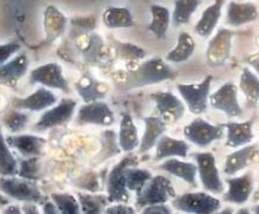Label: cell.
I'll use <instances>...</instances> for the list:
<instances>
[{"mask_svg": "<svg viewBox=\"0 0 259 214\" xmlns=\"http://www.w3.org/2000/svg\"><path fill=\"white\" fill-rule=\"evenodd\" d=\"M190 150V145L185 140H177L163 134L156 143V152L154 160L163 161L169 157H186Z\"/></svg>", "mask_w": 259, "mask_h": 214, "instance_id": "cell-22", "label": "cell"}, {"mask_svg": "<svg viewBox=\"0 0 259 214\" xmlns=\"http://www.w3.org/2000/svg\"><path fill=\"white\" fill-rule=\"evenodd\" d=\"M248 65H250L251 68L253 69V71L259 76V54L251 56V57L248 58Z\"/></svg>", "mask_w": 259, "mask_h": 214, "instance_id": "cell-47", "label": "cell"}, {"mask_svg": "<svg viewBox=\"0 0 259 214\" xmlns=\"http://www.w3.org/2000/svg\"><path fill=\"white\" fill-rule=\"evenodd\" d=\"M76 122L78 124H95L110 127L115 123V115L111 108L103 101L89 102L80 105Z\"/></svg>", "mask_w": 259, "mask_h": 214, "instance_id": "cell-14", "label": "cell"}, {"mask_svg": "<svg viewBox=\"0 0 259 214\" xmlns=\"http://www.w3.org/2000/svg\"><path fill=\"white\" fill-rule=\"evenodd\" d=\"M6 212H17V213H20V209H19V208H13V207H10L9 209H6Z\"/></svg>", "mask_w": 259, "mask_h": 214, "instance_id": "cell-49", "label": "cell"}, {"mask_svg": "<svg viewBox=\"0 0 259 214\" xmlns=\"http://www.w3.org/2000/svg\"><path fill=\"white\" fill-rule=\"evenodd\" d=\"M224 0H214L211 5L207 6L202 12L200 19L195 25V33L200 37L208 38L214 32L220 18H222Z\"/></svg>", "mask_w": 259, "mask_h": 214, "instance_id": "cell-24", "label": "cell"}, {"mask_svg": "<svg viewBox=\"0 0 259 214\" xmlns=\"http://www.w3.org/2000/svg\"><path fill=\"white\" fill-rule=\"evenodd\" d=\"M29 69V58L26 54L16 56L11 61L0 64V85L15 88L19 79Z\"/></svg>", "mask_w": 259, "mask_h": 214, "instance_id": "cell-20", "label": "cell"}, {"mask_svg": "<svg viewBox=\"0 0 259 214\" xmlns=\"http://www.w3.org/2000/svg\"><path fill=\"white\" fill-rule=\"evenodd\" d=\"M257 154V146L251 145V143L250 145L236 148L234 152L226 156L225 163H224V173L227 177H233V175L238 174L239 172L244 170L245 168L248 167V164L254 160Z\"/></svg>", "mask_w": 259, "mask_h": 214, "instance_id": "cell-19", "label": "cell"}, {"mask_svg": "<svg viewBox=\"0 0 259 214\" xmlns=\"http://www.w3.org/2000/svg\"><path fill=\"white\" fill-rule=\"evenodd\" d=\"M51 200L57 206L59 213L75 214L80 212L79 201L68 193H52Z\"/></svg>", "mask_w": 259, "mask_h": 214, "instance_id": "cell-40", "label": "cell"}, {"mask_svg": "<svg viewBox=\"0 0 259 214\" xmlns=\"http://www.w3.org/2000/svg\"><path fill=\"white\" fill-rule=\"evenodd\" d=\"M0 192L18 201L44 203L45 198L33 180L16 177L0 178Z\"/></svg>", "mask_w": 259, "mask_h": 214, "instance_id": "cell-6", "label": "cell"}, {"mask_svg": "<svg viewBox=\"0 0 259 214\" xmlns=\"http://www.w3.org/2000/svg\"><path fill=\"white\" fill-rule=\"evenodd\" d=\"M226 131L225 145L230 148H239V147L250 145L253 141V122H226L222 124Z\"/></svg>", "mask_w": 259, "mask_h": 214, "instance_id": "cell-18", "label": "cell"}, {"mask_svg": "<svg viewBox=\"0 0 259 214\" xmlns=\"http://www.w3.org/2000/svg\"><path fill=\"white\" fill-rule=\"evenodd\" d=\"M252 210H253V212H254V213H257V214H259V205H257V206H255V207H254V208H253V209H252Z\"/></svg>", "mask_w": 259, "mask_h": 214, "instance_id": "cell-50", "label": "cell"}, {"mask_svg": "<svg viewBox=\"0 0 259 214\" xmlns=\"http://www.w3.org/2000/svg\"><path fill=\"white\" fill-rule=\"evenodd\" d=\"M102 37L97 33L87 34V44L82 49L84 62L93 66H99L106 57V45Z\"/></svg>", "mask_w": 259, "mask_h": 214, "instance_id": "cell-32", "label": "cell"}, {"mask_svg": "<svg viewBox=\"0 0 259 214\" xmlns=\"http://www.w3.org/2000/svg\"><path fill=\"white\" fill-rule=\"evenodd\" d=\"M150 98L156 105L159 117L167 125L179 122L186 111L184 102L170 91H157L150 95Z\"/></svg>", "mask_w": 259, "mask_h": 214, "instance_id": "cell-10", "label": "cell"}, {"mask_svg": "<svg viewBox=\"0 0 259 214\" xmlns=\"http://www.w3.org/2000/svg\"><path fill=\"white\" fill-rule=\"evenodd\" d=\"M138 156L131 155L125 156L120 162L115 164L107 178V193L110 203L124 202L127 203L131 199V193L127 188L125 182V170L128 167L138 164Z\"/></svg>", "mask_w": 259, "mask_h": 214, "instance_id": "cell-3", "label": "cell"}, {"mask_svg": "<svg viewBox=\"0 0 259 214\" xmlns=\"http://www.w3.org/2000/svg\"><path fill=\"white\" fill-rule=\"evenodd\" d=\"M43 212L44 213H59L57 206L54 201H45L43 203Z\"/></svg>", "mask_w": 259, "mask_h": 214, "instance_id": "cell-48", "label": "cell"}, {"mask_svg": "<svg viewBox=\"0 0 259 214\" xmlns=\"http://www.w3.org/2000/svg\"><path fill=\"white\" fill-rule=\"evenodd\" d=\"M239 89L244 94L248 107H255L259 102V76L250 68H244L239 79Z\"/></svg>", "mask_w": 259, "mask_h": 214, "instance_id": "cell-34", "label": "cell"}, {"mask_svg": "<svg viewBox=\"0 0 259 214\" xmlns=\"http://www.w3.org/2000/svg\"><path fill=\"white\" fill-rule=\"evenodd\" d=\"M77 102L72 98H62L61 102L52 105L41 115L39 121L34 124L38 132L48 131L50 128L59 127L69 122L75 115Z\"/></svg>", "mask_w": 259, "mask_h": 214, "instance_id": "cell-9", "label": "cell"}, {"mask_svg": "<svg viewBox=\"0 0 259 214\" xmlns=\"http://www.w3.org/2000/svg\"><path fill=\"white\" fill-rule=\"evenodd\" d=\"M150 15H152V20L148 25V30L157 39H163L166 38L170 25L171 16L169 10L164 6L154 4L150 6Z\"/></svg>", "mask_w": 259, "mask_h": 214, "instance_id": "cell-31", "label": "cell"}, {"mask_svg": "<svg viewBox=\"0 0 259 214\" xmlns=\"http://www.w3.org/2000/svg\"><path fill=\"white\" fill-rule=\"evenodd\" d=\"M174 208L185 213L211 214L219 212L222 201L206 192H190L177 195L171 200Z\"/></svg>", "mask_w": 259, "mask_h": 214, "instance_id": "cell-4", "label": "cell"}, {"mask_svg": "<svg viewBox=\"0 0 259 214\" xmlns=\"http://www.w3.org/2000/svg\"><path fill=\"white\" fill-rule=\"evenodd\" d=\"M75 88L77 94L82 98L84 103L102 101L108 95V87L106 84L99 82V80L90 75H84L75 84Z\"/></svg>", "mask_w": 259, "mask_h": 214, "instance_id": "cell-25", "label": "cell"}, {"mask_svg": "<svg viewBox=\"0 0 259 214\" xmlns=\"http://www.w3.org/2000/svg\"><path fill=\"white\" fill-rule=\"evenodd\" d=\"M80 212L83 213H101L104 212V207L108 206V195L93 194V193H78Z\"/></svg>", "mask_w": 259, "mask_h": 214, "instance_id": "cell-37", "label": "cell"}, {"mask_svg": "<svg viewBox=\"0 0 259 214\" xmlns=\"http://www.w3.org/2000/svg\"><path fill=\"white\" fill-rule=\"evenodd\" d=\"M104 213H114V214H133L135 213V209L133 207L125 205L124 202H118V205H113L107 207L104 209Z\"/></svg>", "mask_w": 259, "mask_h": 214, "instance_id": "cell-45", "label": "cell"}, {"mask_svg": "<svg viewBox=\"0 0 259 214\" xmlns=\"http://www.w3.org/2000/svg\"><path fill=\"white\" fill-rule=\"evenodd\" d=\"M259 12L257 5L252 2L232 0L226 8V24L229 26L238 27L257 20Z\"/></svg>", "mask_w": 259, "mask_h": 214, "instance_id": "cell-17", "label": "cell"}, {"mask_svg": "<svg viewBox=\"0 0 259 214\" xmlns=\"http://www.w3.org/2000/svg\"><path fill=\"white\" fill-rule=\"evenodd\" d=\"M118 145H120L122 152L124 153H132L140 146L138 128H136L132 115L128 113L122 114L120 131H118Z\"/></svg>", "mask_w": 259, "mask_h": 214, "instance_id": "cell-28", "label": "cell"}, {"mask_svg": "<svg viewBox=\"0 0 259 214\" xmlns=\"http://www.w3.org/2000/svg\"><path fill=\"white\" fill-rule=\"evenodd\" d=\"M11 147L6 142V138L0 127V177H17L19 166L18 161L11 153Z\"/></svg>", "mask_w": 259, "mask_h": 214, "instance_id": "cell-35", "label": "cell"}, {"mask_svg": "<svg viewBox=\"0 0 259 214\" xmlns=\"http://www.w3.org/2000/svg\"><path fill=\"white\" fill-rule=\"evenodd\" d=\"M234 32L229 29H219L209 39L206 49V62L212 68L222 66L231 56Z\"/></svg>", "mask_w": 259, "mask_h": 214, "instance_id": "cell-13", "label": "cell"}, {"mask_svg": "<svg viewBox=\"0 0 259 214\" xmlns=\"http://www.w3.org/2000/svg\"><path fill=\"white\" fill-rule=\"evenodd\" d=\"M142 213L152 214H170L171 209L164 203H155V205H148L142 208Z\"/></svg>", "mask_w": 259, "mask_h": 214, "instance_id": "cell-46", "label": "cell"}, {"mask_svg": "<svg viewBox=\"0 0 259 214\" xmlns=\"http://www.w3.org/2000/svg\"><path fill=\"white\" fill-rule=\"evenodd\" d=\"M153 178V174L148 169H141L136 166H131L125 170V182L129 191L138 193L145 187L147 182Z\"/></svg>", "mask_w": 259, "mask_h": 214, "instance_id": "cell-38", "label": "cell"}, {"mask_svg": "<svg viewBox=\"0 0 259 214\" xmlns=\"http://www.w3.org/2000/svg\"><path fill=\"white\" fill-rule=\"evenodd\" d=\"M20 50V45L18 43H8L0 44V64H4L13 55Z\"/></svg>", "mask_w": 259, "mask_h": 214, "instance_id": "cell-44", "label": "cell"}, {"mask_svg": "<svg viewBox=\"0 0 259 214\" xmlns=\"http://www.w3.org/2000/svg\"><path fill=\"white\" fill-rule=\"evenodd\" d=\"M101 141V150L99 154L93 160L94 166L101 164L106 161L113 159L114 156L120 155L122 152L120 145H118V135L116 132L111 131V129H107V131L102 132L100 138Z\"/></svg>", "mask_w": 259, "mask_h": 214, "instance_id": "cell-29", "label": "cell"}, {"mask_svg": "<svg viewBox=\"0 0 259 214\" xmlns=\"http://www.w3.org/2000/svg\"><path fill=\"white\" fill-rule=\"evenodd\" d=\"M200 4L201 0H174V11L171 15L173 23L177 26L187 24Z\"/></svg>", "mask_w": 259, "mask_h": 214, "instance_id": "cell-36", "label": "cell"}, {"mask_svg": "<svg viewBox=\"0 0 259 214\" xmlns=\"http://www.w3.org/2000/svg\"><path fill=\"white\" fill-rule=\"evenodd\" d=\"M76 187L83 188L89 192H96L100 187V182H99V179H97V175L94 173L84 174L82 178L77 180Z\"/></svg>", "mask_w": 259, "mask_h": 214, "instance_id": "cell-43", "label": "cell"}, {"mask_svg": "<svg viewBox=\"0 0 259 214\" xmlns=\"http://www.w3.org/2000/svg\"><path fill=\"white\" fill-rule=\"evenodd\" d=\"M225 182L227 191L224 193V201L237 203V205H243L247 202L253 192V177L251 172H246L240 177H227Z\"/></svg>", "mask_w": 259, "mask_h": 214, "instance_id": "cell-15", "label": "cell"}, {"mask_svg": "<svg viewBox=\"0 0 259 214\" xmlns=\"http://www.w3.org/2000/svg\"><path fill=\"white\" fill-rule=\"evenodd\" d=\"M113 47L117 57L124 59V61H141V59L146 58L147 56L146 50H143L142 48L133 43H123V41L120 40H113Z\"/></svg>", "mask_w": 259, "mask_h": 214, "instance_id": "cell-39", "label": "cell"}, {"mask_svg": "<svg viewBox=\"0 0 259 214\" xmlns=\"http://www.w3.org/2000/svg\"><path fill=\"white\" fill-rule=\"evenodd\" d=\"M58 98L52 91L47 87L38 88V89L24 98H15L13 100V108L18 110L29 111H41L52 107L57 103Z\"/></svg>", "mask_w": 259, "mask_h": 214, "instance_id": "cell-16", "label": "cell"}, {"mask_svg": "<svg viewBox=\"0 0 259 214\" xmlns=\"http://www.w3.org/2000/svg\"><path fill=\"white\" fill-rule=\"evenodd\" d=\"M212 80L213 76L208 75L200 83H179L177 85L178 91L192 114L201 115L207 111Z\"/></svg>", "mask_w": 259, "mask_h": 214, "instance_id": "cell-5", "label": "cell"}, {"mask_svg": "<svg viewBox=\"0 0 259 214\" xmlns=\"http://www.w3.org/2000/svg\"><path fill=\"white\" fill-rule=\"evenodd\" d=\"M68 19L55 5H48L44 10V29L48 41H55L65 32Z\"/></svg>", "mask_w": 259, "mask_h": 214, "instance_id": "cell-27", "label": "cell"}, {"mask_svg": "<svg viewBox=\"0 0 259 214\" xmlns=\"http://www.w3.org/2000/svg\"><path fill=\"white\" fill-rule=\"evenodd\" d=\"M209 104L213 109L223 111L229 117L243 116V109L238 101V87L232 82H226L209 95Z\"/></svg>", "mask_w": 259, "mask_h": 214, "instance_id": "cell-11", "label": "cell"}, {"mask_svg": "<svg viewBox=\"0 0 259 214\" xmlns=\"http://www.w3.org/2000/svg\"><path fill=\"white\" fill-rule=\"evenodd\" d=\"M38 175H39L38 157H24L19 162L18 177L34 181L39 178Z\"/></svg>", "mask_w": 259, "mask_h": 214, "instance_id": "cell-42", "label": "cell"}, {"mask_svg": "<svg viewBox=\"0 0 259 214\" xmlns=\"http://www.w3.org/2000/svg\"><path fill=\"white\" fill-rule=\"evenodd\" d=\"M145 122V133L140 140L139 152L143 154L156 146L159 139L166 134L167 124L159 116H147L143 118Z\"/></svg>", "mask_w": 259, "mask_h": 214, "instance_id": "cell-23", "label": "cell"}, {"mask_svg": "<svg viewBox=\"0 0 259 214\" xmlns=\"http://www.w3.org/2000/svg\"><path fill=\"white\" fill-rule=\"evenodd\" d=\"M224 127L222 124L215 125L202 120L200 117L194 118L184 129V135L188 141L198 147H207L213 142L224 138Z\"/></svg>", "mask_w": 259, "mask_h": 214, "instance_id": "cell-8", "label": "cell"}, {"mask_svg": "<svg viewBox=\"0 0 259 214\" xmlns=\"http://www.w3.org/2000/svg\"><path fill=\"white\" fill-rule=\"evenodd\" d=\"M176 78V70L171 69L162 58L153 57L140 63L134 70L128 71L123 82L118 84V88L123 91H128Z\"/></svg>", "mask_w": 259, "mask_h": 214, "instance_id": "cell-1", "label": "cell"}, {"mask_svg": "<svg viewBox=\"0 0 259 214\" xmlns=\"http://www.w3.org/2000/svg\"><path fill=\"white\" fill-rule=\"evenodd\" d=\"M102 22L108 29H131L134 26V19L129 9L117 6H109L104 10Z\"/></svg>", "mask_w": 259, "mask_h": 214, "instance_id": "cell-30", "label": "cell"}, {"mask_svg": "<svg viewBox=\"0 0 259 214\" xmlns=\"http://www.w3.org/2000/svg\"><path fill=\"white\" fill-rule=\"evenodd\" d=\"M159 169L181 179L193 187H197V164L178 159H166L162 163H160Z\"/></svg>", "mask_w": 259, "mask_h": 214, "instance_id": "cell-26", "label": "cell"}, {"mask_svg": "<svg viewBox=\"0 0 259 214\" xmlns=\"http://www.w3.org/2000/svg\"><path fill=\"white\" fill-rule=\"evenodd\" d=\"M6 142L11 148L18 150L24 157L40 156L43 148L47 145V140L36 135H9Z\"/></svg>", "mask_w": 259, "mask_h": 214, "instance_id": "cell-21", "label": "cell"}, {"mask_svg": "<svg viewBox=\"0 0 259 214\" xmlns=\"http://www.w3.org/2000/svg\"><path fill=\"white\" fill-rule=\"evenodd\" d=\"M195 51V40L190 33L184 31L178 37L176 48H173L166 56V61L170 63H183L188 61Z\"/></svg>", "mask_w": 259, "mask_h": 214, "instance_id": "cell-33", "label": "cell"}, {"mask_svg": "<svg viewBox=\"0 0 259 214\" xmlns=\"http://www.w3.org/2000/svg\"><path fill=\"white\" fill-rule=\"evenodd\" d=\"M2 122L9 132L15 134V133H18L23 128H25L27 122H29V115L13 108L12 110H10L8 114L3 116Z\"/></svg>", "mask_w": 259, "mask_h": 214, "instance_id": "cell-41", "label": "cell"}, {"mask_svg": "<svg viewBox=\"0 0 259 214\" xmlns=\"http://www.w3.org/2000/svg\"><path fill=\"white\" fill-rule=\"evenodd\" d=\"M177 196L176 189L169 179L163 175H155L147 182L141 191L136 193L135 205L139 208L155 203H166Z\"/></svg>", "mask_w": 259, "mask_h": 214, "instance_id": "cell-2", "label": "cell"}, {"mask_svg": "<svg viewBox=\"0 0 259 214\" xmlns=\"http://www.w3.org/2000/svg\"><path fill=\"white\" fill-rule=\"evenodd\" d=\"M198 167V174L206 191L213 194H222L225 192L224 181L220 178L217 160L213 153H194L193 155Z\"/></svg>", "mask_w": 259, "mask_h": 214, "instance_id": "cell-7", "label": "cell"}, {"mask_svg": "<svg viewBox=\"0 0 259 214\" xmlns=\"http://www.w3.org/2000/svg\"><path fill=\"white\" fill-rule=\"evenodd\" d=\"M31 84H41L49 89H57L63 93H70V87L63 75L62 66L57 63H47L31 70L29 76Z\"/></svg>", "mask_w": 259, "mask_h": 214, "instance_id": "cell-12", "label": "cell"}]
</instances>
